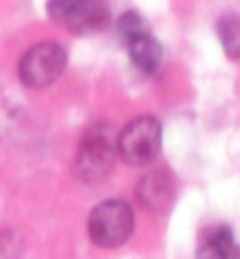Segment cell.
Listing matches in <instances>:
<instances>
[{"mask_svg": "<svg viewBox=\"0 0 240 259\" xmlns=\"http://www.w3.org/2000/svg\"><path fill=\"white\" fill-rule=\"evenodd\" d=\"M175 195V186L167 173L152 171L141 179L137 186V201L139 205L150 212H163L169 208Z\"/></svg>", "mask_w": 240, "mask_h": 259, "instance_id": "cell-6", "label": "cell"}, {"mask_svg": "<svg viewBox=\"0 0 240 259\" xmlns=\"http://www.w3.org/2000/svg\"><path fill=\"white\" fill-rule=\"evenodd\" d=\"M126 46H128V55H130L131 64L135 66L139 71L152 75L162 66L163 49L160 46V41L154 36H150L149 32L133 38Z\"/></svg>", "mask_w": 240, "mask_h": 259, "instance_id": "cell-7", "label": "cell"}, {"mask_svg": "<svg viewBox=\"0 0 240 259\" xmlns=\"http://www.w3.org/2000/svg\"><path fill=\"white\" fill-rule=\"evenodd\" d=\"M117 152L118 143H115L113 130L105 124H98L81 139L75 154V173L86 184H98L111 173Z\"/></svg>", "mask_w": 240, "mask_h": 259, "instance_id": "cell-2", "label": "cell"}, {"mask_svg": "<svg viewBox=\"0 0 240 259\" xmlns=\"http://www.w3.org/2000/svg\"><path fill=\"white\" fill-rule=\"evenodd\" d=\"M15 255H17V252H15L12 240H6V237H0V259H17Z\"/></svg>", "mask_w": 240, "mask_h": 259, "instance_id": "cell-11", "label": "cell"}, {"mask_svg": "<svg viewBox=\"0 0 240 259\" xmlns=\"http://www.w3.org/2000/svg\"><path fill=\"white\" fill-rule=\"evenodd\" d=\"M197 259H240V246L227 226L218 227L195 253Z\"/></svg>", "mask_w": 240, "mask_h": 259, "instance_id": "cell-8", "label": "cell"}, {"mask_svg": "<svg viewBox=\"0 0 240 259\" xmlns=\"http://www.w3.org/2000/svg\"><path fill=\"white\" fill-rule=\"evenodd\" d=\"M47 12L55 21H60L73 36H92V34L102 32L111 21L109 6L100 0L49 2Z\"/></svg>", "mask_w": 240, "mask_h": 259, "instance_id": "cell-5", "label": "cell"}, {"mask_svg": "<svg viewBox=\"0 0 240 259\" xmlns=\"http://www.w3.org/2000/svg\"><path fill=\"white\" fill-rule=\"evenodd\" d=\"M135 227L131 207L122 199H107L98 203L88 214L86 231L100 248H118L130 240Z\"/></svg>", "mask_w": 240, "mask_h": 259, "instance_id": "cell-1", "label": "cell"}, {"mask_svg": "<svg viewBox=\"0 0 240 259\" xmlns=\"http://www.w3.org/2000/svg\"><path fill=\"white\" fill-rule=\"evenodd\" d=\"M68 55L57 41H41L32 46L19 60V79L28 89H43L62 75Z\"/></svg>", "mask_w": 240, "mask_h": 259, "instance_id": "cell-4", "label": "cell"}, {"mask_svg": "<svg viewBox=\"0 0 240 259\" xmlns=\"http://www.w3.org/2000/svg\"><path fill=\"white\" fill-rule=\"evenodd\" d=\"M118 154L130 165H149L162 149V122L156 117L143 115L124 126L117 139Z\"/></svg>", "mask_w": 240, "mask_h": 259, "instance_id": "cell-3", "label": "cell"}, {"mask_svg": "<svg viewBox=\"0 0 240 259\" xmlns=\"http://www.w3.org/2000/svg\"><path fill=\"white\" fill-rule=\"evenodd\" d=\"M145 32H149V30H147V25H145L143 17L139 13L133 12V10L122 13V17L118 19V34L122 36L126 44Z\"/></svg>", "mask_w": 240, "mask_h": 259, "instance_id": "cell-10", "label": "cell"}, {"mask_svg": "<svg viewBox=\"0 0 240 259\" xmlns=\"http://www.w3.org/2000/svg\"><path fill=\"white\" fill-rule=\"evenodd\" d=\"M218 36L227 59L240 60V17L223 15L218 21Z\"/></svg>", "mask_w": 240, "mask_h": 259, "instance_id": "cell-9", "label": "cell"}]
</instances>
